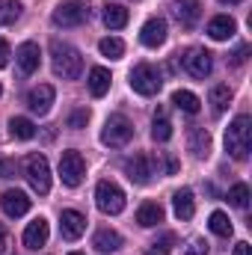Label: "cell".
I'll return each mask as SVG.
<instances>
[{"mask_svg":"<svg viewBox=\"0 0 252 255\" xmlns=\"http://www.w3.org/2000/svg\"><path fill=\"white\" fill-rule=\"evenodd\" d=\"M6 253V232H3V226H0V255Z\"/></svg>","mask_w":252,"mask_h":255,"instance_id":"40","label":"cell"},{"mask_svg":"<svg viewBox=\"0 0 252 255\" xmlns=\"http://www.w3.org/2000/svg\"><path fill=\"white\" fill-rule=\"evenodd\" d=\"M172 104H175L178 110L190 113V116H196V113H199V98H196L193 92H187V89H178V92H172Z\"/></svg>","mask_w":252,"mask_h":255,"instance_id":"25","label":"cell"},{"mask_svg":"<svg viewBox=\"0 0 252 255\" xmlns=\"http://www.w3.org/2000/svg\"><path fill=\"white\" fill-rule=\"evenodd\" d=\"M184 255H208V244L205 241H190V247L184 250Z\"/></svg>","mask_w":252,"mask_h":255,"instance_id":"35","label":"cell"},{"mask_svg":"<svg viewBox=\"0 0 252 255\" xmlns=\"http://www.w3.org/2000/svg\"><path fill=\"white\" fill-rule=\"evenodd\" d=\"M211 104H214V110H217V113H223V110L232 104V89H229L226 83L211 86Z\"/></svg>","mask_w":252,"mask_h":255,"instance_id":"28","label":"cell"},{"mask_svg":"<svg viewBox=\"0 0 252 255\" xmlns=\"http://www.w3.org/2000/svg\"><path fill=\"white\" fill-rule=\"evenodd\" d=\"M98 51H101L104 57H110V60H119V57L125 54V42H122V39L107 36V39H101V42H98Z\"/></svg>","mask_w":252,"mask_h":255,"instance_id":"31","label":"cell"},{"mask_svg":"<svg viewBox=\"0 0 252 255\" xmlns=\"http://www.w3.org/2000/svg\"><path fill=\"white\" fill-rule=\"evenodd\" d=\"M247 57H250V45H241V48L232 54V65H244L247 63Z\"/></svg>","mask_w":252,"mask_h":255,"instance_id":"36","label":"cell"},{"mask_svg":"<svg viewBox=\"0 0 252 255\" xmlns=\"http://www.w3.org/2000/svg\"><path fill=\"white\" fill-rule=\"evenodd\" d=\"M125 175L133 181V184H148L151 181V160L145 154H133L130 160H125Z\"/></svg>","mask_w":252,"mask_h":255,"instance_id":"15","label":"cell"},{"mask_svg":"<svg viewBox=\"0 0 252 255\" xmlns=\"http://www.w3.org/2000/svg\"><path fill=\"white\" fill-rule=\"evenodd\" d=\"M86 122H89V110H74L71 116H68V128H74V130H80V128H86Z\"/></svg>","mask_w":252,"mask_h":255,"instance_id":"34","label":"cell"},{"mask_svg":"<svg viewBox=\"0 0 252 255\" xmlns=\"http://www.w3.org/2000/svg\"><path fill=\"white\" fill-rule=\"evenodd\" d=\"M9 133H12L15 139H33V136H36V125H33L30 119H24V116H15V119L9 122Z\"/></svg>","mask_w":252,"mask_h":255,"instance_id":"26","label":"cell"},{"mask_svg":"<svg viewBox=\"0 0 252 255\" xmlns=\"http://www.w3.org/2000/svg\"><path fill=\"white\" fill-rule=\"evenodd\" d=\"M0 208H3L6 217L18 220V217H24V214L30 211V196L24 190H6L0 196Z\"/></svg>","mask_w":252,"mask_h":255,"instance_id":"10","label":"cell"},{"mask_svg":"<svg viewBox=\"0 0 252 255\" xmlns=\"http://www.w3.org/2000/svg\"><path fill=\"white\" fill-rule=\"evenodd\" d=\"M86 232V217L80 211H63L60 214V235L65 241H77Z\"/></svg>","mask_w":252,"mask_h":255,"instance_id":"12","label":"cell"},{"mask_svg":"<svg viewBox=\"0 0 252 255\" xmlns=\"http://www.w3.org/2000/svg\"><path fill=\"white\" fill-rule=\"evenodd\" d=\"M235 255H250V244H247V241L235 244Z\"/></svg>","mask_w":252,"mask_h":255,"instance_id":"39","label":"cell"},{"mask_svg":"<svg viewBox=\"0 0 252 255\" xmlns=\"http://www.w3.org/2000/svg\"><path fill=\"white\" fill-rule=\"evenodd\" d=\"M51 68H54V74L63 77V80H77L80 71H83V57H80V51L71 48L68 42L54 39V42H51Z\"/></svg>","mask_w":252,"mask_h":255,"instance_id":"1","label":"cell"},{"mask_svg":"<svg viewBox=\"0 0 252 255\" xmlns=\"http://www.w3.org/2000/svg\"><path fill=\"white\" fill-rule=\"evenodd\" d=\"M250 148H252V119L250 116H238L226 128V151L235 160H247Z\"/></svg>","mask_w":252,"mask_h":255,"instance_id":"2","label":"cell"},{"mask_svg":"<svg viewBox=\"0 0 252 255\" xmlns=\"http://www.w3.org/2000/svg\"><path fill=\"white\" fill-rule=\"evenodd\" d=\"M130 136H133V125H130V119L122 116V113H113V116L104 122V128H101V142L110 145V148L127 145Z\"/></svg>","mask_w":252,"mask_h":255,"instance_id":"4","label":"cell"},{"mask_svg":"<svg viewBox=\"0 0 252 255\" xmlns=\"http://www.w3.org/2000/svg\"><path fill=\"white\" fill-rule=\"evenodd\" d=\"M208 226H211V232H214L217 238H232V220H229L223 211H214L211 220H208Z\"/></svg>","mask_w":252,"mask_h":255,"instance_id":"29","label":"cell"},{"mask_svg":"<svg viewBox=\"0 0 252 255\" xmlns=\"http://www.w3.org/2000/svg\"><path fill=\"white\" fill-rule=\"evenodd\" d=\"M172 15L178 18V24L193 27V24L199 21V15H202V6H199V0H178V3L172 6Z\"/></svg>","mask_w":252,"mask_h":255,"instance_id":"21","label":"cell"},{"mask_svg":"<svg viewBox=\"0 0 252 255\" xmlns=\"http://www.w3.org/2000/svg\"><path fill=\"white\" fill-rule=\"evenodd\" d=\"M15 175V163L12 160H0V178H12Z\"/></svg>","mask_w":252,"mask_h":255,"instance_id":"38","label":"cell"},{"mask_svg":"<svg viewBox=\"0 0 252 255\" xmlns=\"http://www.w3.org/2000/svg\"><path fill=\"white\" fill-rule=\"evenodd\" d=\"M172 247H175V235H172V232H163V235L145 250V255H169L172 253Z\"/></svg>","mask_w":252,"mask_h":255,"instance_id":"32","label":"cell"},{"mask_svg":"<svg viewBox=\"0 0 252 255\" xmlns=\"http://www.w3.org/2000/svg\"><path fill=\"white\" fill-rule=\"evenodd\" d=\"M229 205H235V208H250V187L247 184H235L232 190H229Z\"/></svg>","mask_w":252,"mask_h":255,"instance_id":"33","label":"cell"},{"mask_svg":"<svg viewBox=\"0 0 252 255\" xmlns=\"http://www.w3.org/2000/svg\"><path fill=\"white\" fill-rule=\"evenodd\" d=\"M21 18V0H0V27H9Z\"/></svg>","mask_w":252,"mask_h":255,"instance_id":"27","label":"cell"},{"mask_svg":"<svg viewBox=\"0 0 252 255\" xmlns=\"http://www.w3.org/2000/svg\"><path fill=\"white\" fill-rule=\"evenodd\" d=\"M48 235H51L48 220H45V217H36V220L24 229V247H27V250H39V247L48 244Z\"/></svg>","mask_w":252,"mask_h":255,"instance_id":"16","label":"cell"},{"mask_svg":"<svg viewBox=\"0 0 252 255\" xmlns=\"http://www.w3.org/2000/svg\"><path fill=\"white\" fill-rule=\"evenodd\" d=\"M110 80H113L110 71L101 68V65H95V68L89 71V80H86V83H89V92H92L95 98H104V95L110 92Z\"/></svg>","mask_w":252,"mask_h":255,"instance_id":"22","label":"cell"},{"mask_svg":"<svg viewBox=\"0 0 252 255\" xmlns=\"http://www.w3.org/2000/svg\"><path fill=\"white\" fill-rule=\"evenodd\" d=\"M0 92H3V89H0Z\"/></svg>","mask_w":252,"mask_h":255,"instance_id":"43","label":"cell"},{"mask_svg":"<svg viewBox=\"0 0 252 255\" xmlns=\"http://www.w3.org/2000/svg\"><path fill=\"white\" fill-rule=\"evenodd\" d=\"M130 86H133V92H136V95L151 98V95H157V92H160L163 77H160V71H157L151 63H139L133 71H130Z\"/></svg>","mask_w":252,"mask_h":255,"instance_id":"5","label":"cell"},{"mask_svg":"<svg viewBox=\"0 0 252 255\" xmlns=\"http://www.w3.org/2000/svg\"><path fill=\"white\" fill-rule=\"evenodd\" d=\"M86 175V160L80 157V151H63L60 154V178L65 187H77Z\"/></svg>","mask_w":252,"mask_h":255,"instance_id":"8","label":"cell"},{"mask_svg":"<svg viewBox=\"0 0 252 255\" xmlns=\"http://www.w3.org/2000/svg\"><path fill=\"white\" fill-rule=\"evenodd\" d=\"M139 42L145 48H160L166 42V21L163 18H148L139 30Z\"/></svg>","mask_w":252,"mask_h":255,"instance_id":"13","label":"cell"},{"mask_svg":"<svg viewBox=\"0 0 252 255\" xmlns=\"http://www.w3.org/2000/svg\"><path fill=\"white\" fill-rule=\"evenodd\" d=\"M220 3H232V6H238V3H244V0H220Z\"/></svg>","mask_w":252,"mask_h":255,"instance_id":"41","label":"cell"},{"mask_svg":"<svg viewBox=\"0 0 252 255\" xmlns=\"http://www.w3.org/2000/svg\"><path fill=\"white\" fill-rule=\"evenodd\" d=\"M9 57H12L9 42H6V39H0V68H6V65H9Z\"/></svg>","mask_w":252,"mask_h":255,"instance_id":"37","label":"cell"},{"mask_svg":"<svg viewBox=\"0 0 252 255\" xmlns=\"http://www.w3.org/2000/svg\"><path fill=\"white\" fill-rule=\"evenodd\" d=\"M235 33H238V24H235V18H229V15H217V18L208 21V36H211L214 42H226V39H232Z\"/></svg>","mask_w":252,"mask_h":255,"instance_id":"18","label":"cell"},{"mask_svg":"<svg viewBox=\"0 0 252 255\" xmlns=\"http://www.w3.org/2000/svg\"><path fill=\"white\" fill-rule=\"evenodd\" d=\"M181 63H184V71H187L190 77L205 80V77L214 71V54L205 51V48H190L187 54L181 57Z\"/></svg>","mask_w":252,"mask_h":255,"instance_id":"9","label":"cell"},{"mask_svg":"<svg viewBox=\"0 0 252 255\" xmlns=\"http://www.w3.org/2000/svg\"><path fill=\"white\" fill-rule=\"evenodd\" d=\"M187 148H190V154H193L196 160L208 157V154H211V133H208L205 128H190V133H187Z\"/></svg>","mask_w":252,"mask_h":255,"instance_id":"17","label":"cell"},{"mask_svg":"<svg viewBox=\"0 0 252 255\" xmlns=\"http://www.w3.org/2000/svg\"><path fill=\"white\" fill-rule=\"evenodd\" d=\"M172 208H175V217L178 220H193V214H196V202H193V190H178L175 196H172Z\"/></svg>","mask_w":252,"mask_h":255,"instance_id":"23","label":"cell"},{"mask_svg":"<svg viewBox=\"0 0 252 255\" xmlns=\"http://www.w3.org/2000/svg\"><path fill=\"white\" fill-rule=\"evenodd\" d=\"M24 175H27L30 187L39 193V196H48L51 193V166H48V157L45 154H30L24 160Z\"/></svg>","mask_w":252,"mask_h":255,"instance_id":"3","label":"cell"},{"mask_svg":"<svg viewBox=\"0 0 252 255\" xmlns=\"http://www.w3.org/2000/svg\"><path fill=\"white\" fill-rule=\"evenodd\" d=\"M104 24H107L110 30H122L127 24V9L119 6V3H107V6H104Z\"/></svg>","mask_w":252,"mask_h":255,"instance_id":"24","label":"cell"},{"mask_svg":"<svg viewBox=\"0 0 252 255\" xmlns=\"http://www.w3.org/2000/svg\"><path fill=\"white\" fill-rule=\"evenodd\" d=\"M68 255H80V253H68Z\"/></svg>","mask_w":252,"mask_h":255,"instance_id":"42","label":"cell"},{"mask_svg":"<svg viewBox=\"0 0 252 255\" xmlns=\"http://www.w3.org/2000/svg\"><path fill=\"white\" fill-rule=\"evenodd\" d=\"M92 247H95L101 255L119 253V250H122V235L113 232V229H98L95 238H92Z\"/></svg>","mask_w":252,"mask_h":255,"instance_id":"19","label":"cell"},{"mask_svg":"<svg viewBox=\"0 0 252 255\" xmlns=\"http://www.w3.org/2000/svg\"><path fill=\"white\" fill-rule=\"evenodd\" d=\"M163 217H166V211H163L157 202H142L139 211H136V223H139L142 229H154V226H160Z\"/></svg>","mask_w":252,"mask_h":255,"instance_id":"20","label":"cell"},{"mask_svg":"<svg viewBox=\"0 0 252 255\" xmlns=\"http://www.w3.org/2000/svg\"><path fill=\"white\" fill-rule=\"evenodd\" d=\"M89 18V3L86 0H63L54 9V24L57 27H80Z\"/></svg>","mask_w":252,"mask_h":255,"instance_id":"7","label":"cell"},{"mask_svg":"<svg viewBox=\"0 0 252 255\" xmlns=\"http://www.w3.org/2000/svg\"><path fill=\"white\" fill-rule=\"evenodd\" d=\"M151 136H154L157 142H166V139L172 136V122H169L163 113H154V122H151Z\"/></svg>","mask_w":252,"mask_h":255,"instance_id":"30","label":"cell"},{"mask_svg":"<svg viewBox=\"0 0 252 255\" xmlns=\"http://www.w3.org/2000/svg\"><path fill=\"white\" fill-rule=\"evenodd\" d=\"M39 60H42V54H39V45L36 42H24L15 51V63H18V74L21 77H30L39 68Z\"/></svg>","mask_w":252,"mask_h":255,"instance_id":"11","label":"cell"},{"mask_svg":"<svg viewBox=\"0 0 252 255\" xmlns=\"http://www.w3.org/2000/svg\"><path fill=\"white\" fill-rule=\"evenodd\" d=\"M95 205H98L101 214L116 217V214L125 211V190L116 181H98V187H95Z\"/></svg>","mask_w":252,"mask_h":255,"instance_id":"6","label":"cell"},{"mask_svg":"<svg viewBox=\"0 0 252 255\" xmlns=\"http://www.w3.org/2000/svg\"><path fill=\"white\" fill-rule=\"evenodd\" d=\"M54 86H48V83H39L36 89H30L27 92V107L33 110V113H39V116H45L48 110H51V104H54Z\"/></svg>","mask_w":252,"mask_h":255,"instance_id":"14","label":"cell"}]
</instances>
